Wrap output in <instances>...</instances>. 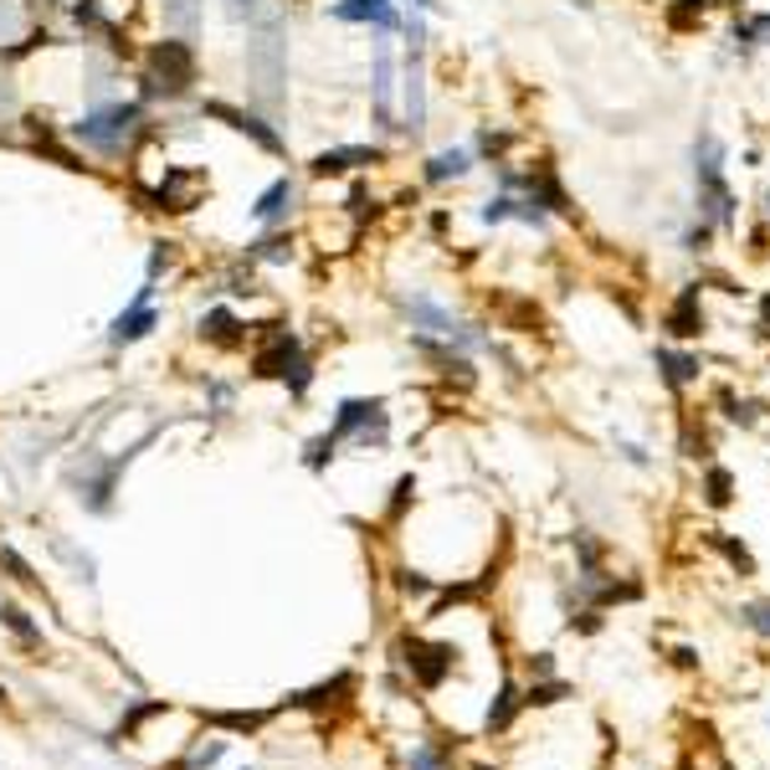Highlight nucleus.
<instances>
[{
	"label": "nucleus",
	"mask_w": 770,
	"mask_h": 770,
	"mask_svg": "<svg viewBox=\"0 0 770 770\" xmlns=\"http://www.w3.org/2000/svg\"><path fill=\"white\" fill-rule=\"evenodd\" d=\"M694 180H698V216L709 226L735 232V195H729V180H725V145H719L714 133H698Z\"/></svg>",
	"instance_id": "3"
},
{
	"label": "nucleus",
	"mask_w": 770,
	"mask_h": 770,
	"mask_svg": "<svg viewBox=\"0 0 770 770\" xmlns=\"http://www.w3.org/2000/svg\"><path fill=\"white\" fill-rule=\"evenodd\" d=\"M154 288L160 282H145L139 293L124 303L119 313H114V324H108V344L114 350H129V344H139V340H149L154 329H160V309H154Z\"/></svg>",
	"instance_id": "9"
},
{
	"label": "nucleus",
	"mask_w": 770,
	"mask_h": 770,
	"mask_svg": "<svg viewBox=\"0 0 770 770\" xmlns=\"http://www.w3.org/2000/svg\"><path fill=\"white\" fill-rule=\"evenodd\" d=\"M195 83H201V57H195V42L185 36H164V42L145 46V67H139V104H180L191 98Z\"/></svg>",
	"instance_id": "2"
},
{
	"label": "nucleus",
	"mask_w": 770,
	"mask_h": 770,
	"mask_svg": "<svg viewBox=\"0 0 770 770\" xmlns=\"http://www.w3.org/2000/svg\"><path fill=\"white\" fill-rule=\"evenodd\" d=\"M663 329L673 334V340H698V334H704V309H698V288H683L678 303L667 309Z\"/></svg>",
	"instance_id": "16"
},
{
	"label": "nucleus",
	"mask_w": 770,
	"mask_h": 770,
	"mask_svg": "<svg viewBox=\"0 0 770 770\" xmlns=\"http://www.w3.org/2000/svg\"><path fill=\"white\" fill-rule=\"evenodd\" d=\"M400 313L411 319V329H421V334H431V340L452 344V350H489V334H483V329L462 324L447 303H437V298H427V293H406V298H400Z\"/></svg>",
	"instance_id": "6"
},
{
	"label": "nucleus",
	"mask_w": 770,
	"mask_h": 770,
	"mask_svg": "<svg viewBox=\"0 0 770 770\" xmlns=\"http://www.w3.org/2000/svg\"><path fill=\"white\" fill-rule=\"evenodd\" d=\"M329 21H344V26H371L381 36L400 31V6L396 0H329Z\"/></svg>",
	"instance_id": "13"
},
{
	"label": "nucleus",
	"mask_w": 770,
	"mask_h": 770,
	"mask_svg": "<svg viewBox=\"0 0 770 770\" xmlns=\"http://www.w3.org/2000/svg\"><path fill=\"white\" fill-rule=\"evenodd\" d=\"M729 489H735V478H729L725 468H709V478H704V499H709L714 509H725L729 499H735V493H729Z\"/></svg>",
	"instance_id": "22"
},
{
	"label": "nucleus",
	"mask_w": 770,
	"mask_h": 770,
	"mask_svg": "<svg viewBox=\"0 0 770 770\" xmlns=\"http://www.w3.org/2000/svg\"><path fill=\"white\" fill-rule=\"evenodd\" d=\"M760 313H766V324H770V298H760Z\"/></svg>",
	"instance_id": "29"
},
{
	"label": "nucleus",
	"mask_w": 770,
	"mask_h": 770,
	"mask_svg": "<svg viewBox=\"0 0 770 770\" xmlns=\"http://www.w3.org/2000/svg\"><path fill=\"white\" fill-rule=\"evenodd\" d=\"M149 129H154L149 104H139V98H104V104H88L67 124V139L114 164V160H133L139 145L149 139Z\"/></svg>",
	"instance_id": "1"
},
{
	"label": "nucleus",
	"mask_w": 770,
	"mask_h": 770,
	"mask_svg": "<svg viewBox=\"0 0 770 770\" xmlns=\"http://www.w3.org/2000/svg\"><path fill=\"white\" fill-rule=\"evenodd\" d=\"M745 622L756 627L760 638H770V601H766V607H750V611H745Z\"/></svg>",
	"instance_id": "25"
},
{
	"label": "nucleus",
	"mask_w": 770,
	"mask_h": 770,
	"mask_svg": "<svg viewBox=\"0 0 770 770\" xmlns=\"http://www.w3.org/2000/svg\"><path fill=\"white\" fill-rule=\"evenodd\" d=\"M719 549H725V555H729V560H735V565H740V570H745V576H750V570H756V560H750V549H745V545H735V539H719Z\"/></svg>",
	"instance_id": "24"
},
{
	"label": "nucleus",
	"mask_w": 770,
	"mask_h": 770,
	"mask_svg": "<svg viewBox=\"0 0 770 770\" xmlns=\"http://www.w3.org/2000/svg\"><path fill=\"white\" fill-rule=\"evenodd\" d=\"M247 263L253 267H288L293 263V237H288V232H263L257 242H247Z\"/></svg>",
	"instance_id": "17"
},
{
	"label": "nucleus",
	"mask_w": 770,
	"mask_h": 770,
	"mask_svg": "<svg viewBox=\"0 0 770 770\" xmlns=\"http://www.w3.org/2000/svg\"><path fill=\"white\" fill-rule=\"evenodd\" d=\"M657 371H663V381L673 385V391H683V385L698 381V355H683V350H657Z\"/></svg>",
	"instance_id": "18"
},
{
	"label": "nucleus",
	"mask_w": 770,
	"mask_h": 770,
	"mask_svg": "<svg viewBox=\"0 0 770 770\" xmlns=\"http://www.w3.org/2000/svg\"><path fill=\"white\" fill-rule=\"evenodd\" d=\"M257 6H263V0H232V11H237V15H253Z\"/></svg>",
	"instance_id": "28"
},
{
	"label": "nucleus",
	"mask_w": 770,
	"mask_h": 770,
	"mask_svg": "<svg viewBox=\"0 0 770 770\" xmlns=\"http://www.w3.org/2000/svg\"><path fill=\"white\" fill-rule=\"evenodd\" d=\"M201 119L211 124H226L232 133H247L263 154H288V145H282L278 124L267 119L263 108H242V104H226V98H201Z\"/></svg>",
	"instance_id": "7"
},
{
	"label": "nucleus",
	"mask_w": 770,
	"mask_h": 770,
	"mask_svg": "<svg viewBox=\"0 0 770 770\" xmlns=\"http://www.w3.org/2000/svg\"><path fill=\"white\" fill-rule=\"evenodd\" d=\"M201 340L216 344V350H242L247 344V319H242L237 309H226V303H216V309L201 313Z\"/></svg>",
	"instance_id": "14"
},
{
	"label": "nucleus",
	"mask_w": 770,
	"mask_h": 770,
	"mask_svg": "<svg viewBox=\"0 0 770 770\" xmlns=\"http://www.w3.org/2000/svg\"><path fill=\"white\" fill-rule=\"evenodd\" d=\"M385 437V406L381 400H344L340 416H334V427L309 447V468H324V458H334V447L340 442H355V447H371Z\"/></svg>",
	"instance_id": "4"
},
{
	"label": "nucleus",
	"mask_w": 770,
	"mask_h": 770,
	"mask_svg": "<svg viewBox=\"0 0 770 770\" xmlns=\"http://www.w3.org/2000/svg\"><path fill=\"white\" fill-rule=\"evenodd\" d=\"M396 52L391 46H375V62H371V104H375V129H400V119H396Z\"/></svg>",
	"instance_id": "10"
},
{
	"label": "nucleus",
	"mask_w": 770,
	"mask_h": 770,
	"mask_svg": "<svg viewBox=\"0 0 770 770\" xmlns=\"http://www.w3.org/2000/svg\"><path fill=\"white\" fill-rule=\"evenodd\" d=\"M298 216V180L278 175L263 195L253 201V226L257 232H288V222Z\"/></svg>",
	"instance_id": "12"
},
{
	"label": "nucleus",
	"mask_w": 770,
	"mask_h": 770,
	"mask_svg": "<svg viewBox=\"0 0 770 770\" xmlns=\"http://www.w3.org/2000/svg\"><path fill=\"white\" fill-rule=\"evenodd\" d=\"M385 164V149L381 145H334V149H319L309 160V175L313 180H329V175H360V170H375Z\"/></svg>",
	"instance_id": "11"
},
{
	"label": "nucleus",
	"mask_w": 770,
	"mask_h": 770,
	"mask_svg": "<svg viewBox=\"0 0 770 770\" xmlns=\"http://www.w3.org/2000/svg\"><path fill=\"white\" fill-rule=\"evenodd\" d=\"M729 42L740 46L745 57L756 52V46H770V15L756 11V15H745V21H735V31H729Z\"/></svg>",
	"instance_id": "19"
},
{
	"label": "nucleus",
	"mask_w": 770,
	"mask_h": 770,
	"mask_svg": "<svg viewBox=\"0 0 770 770\" xmlns=\"http://www.w3.org/2000/svg\"><path fill=\"white\" fill-rule=\"evenodd\" d=\"M253 371L263 381H288L293 391L309 385V355H303V344H298L293 329L282 324H263L257 334V350H253Z\"/></svg>",
	"instance_id": "5"
},
{
	"label": "nucleus",
	"mask_w": 770,
	"mask_h": 770,
	"mask_svg": "<svg viewBox=\"0 0 770 770\" xmlns=\"http://www.w3.org/2000/svg\"><path fill=\"white\" fill-rule=\"evenodd\" d=\"M145 185V201L154 211H195L201 191H206V170H191V164H164L154 180H139Z\"/></svg>",
	"instance_id": "8"
},
{
	"label": "nucleus",
	"mask_w": 770,
	"mask_h": 770,
	"mask_svg": "<svg viewBox=\"0 0 770 770\" xmlns=\"http://www.w3.org/2000/svg\"><path fill=\"white\" fill-rule=\"evenodd\" d=\"M93 6H98V11H104V21H114L119 31H124V21L139 11V0H93Z\"/></svg>",
	"instance_id": "23"
},
{
	"label": "nucleus",
	"mask_w": 770,
	"mask_h": 770,
	"mask_svg": "<svg viewBox=\"0 0 770 770\" xmlns=\"http://www.w3.org/2000/svg\"><path fill=\"white\" fill-rule=\"evenodd\" d=\"M164 21H170L185 42H191L195 26H201V6H195V0H164Z\"/></svg>",
	"instance_id": "20"
},
{
	"label": "nucleus",
	"mask_w": 770,
	"mask_h": 770,
	"mask_svg": "<svg viewBox=\"0 0 770 770\" xmlns=\"http://www.w3.org/2000/svg\"><path fill=\"white\" fill-rule=\"evenodd\" d=\"M411 770H447V766H442V756H437V750H416Z\"/></svg>",
	"instance_id": "26"
},
{
	"label": "nucleus",
	"mask_w": 770,
	"mask_h": 770,
	"mask_svg": "<svg viewBox=\"0 0 770 770\" xmlns=\"http://www.w3.org/2000/svg\"><path fill=\"white\" fill-rule=\"evenodd\" d=\"M411 11H421V15H437V11H442V6H437V0H411Z\"/></svg>",
	"instance_id": "27"
},
{
	"label": "nucleus",
	"mask_w": 770,
	"mask_h": 770,
	"mask_svg": "<svg viewBox=\"0 0 770 770\" xmlns=\"http://www.w3.org/2000/svg\"><path fill=\"white\" fill-rule=\"evenodd\" d=\"M175 257H180L175 242H154V247H149V257H145V282H160V272H170V267H175Z\"/></svg>",
	"instance_id": "21"
},
{
	"label": "nucleus",
	"mask_w": 770,
	"mask_h": 770,
	"mask_svg": "<svg viewBox=\"0 0 770 770\" xmlns=\"http://www.w3.org/2000/svg\"><path fill=\"white\" fill-rule=\"evenodd\" d=\"M473 164H478V154H473L468 145L437 149V154L421 164V180H427V185H452V180H468V175H473Z\"/></svg>",
	"instance_id": "15"
}]
</instances>
